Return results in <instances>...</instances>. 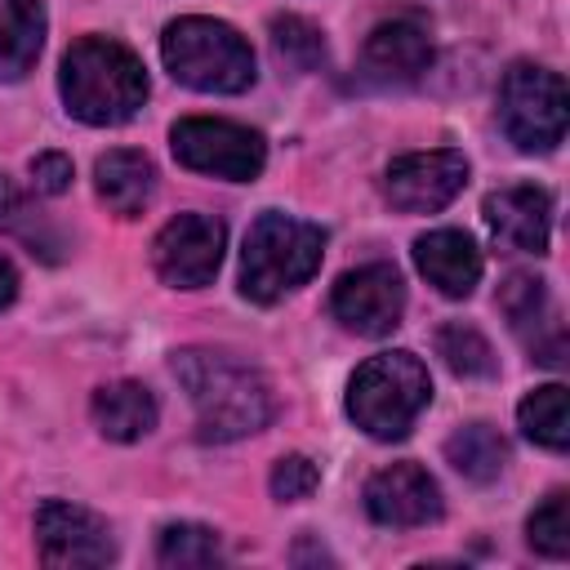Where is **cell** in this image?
I'll return each mask as SVG.
<instances>
[{
	"label": "cell",
	"instance_id": "obj_1",
	"mask_svg": "<svg viewBox=\"0 0 570 570\" xmlns=\"http://www.w3.org/2000/svg\"><path fill=\"white\" fill-rule=\"evenodd\" d=\"M174 379L196 405V436L205 445H227L254 436L272 423L276 396L272 383L249 365L214 347H183L174 352Z\"/></svg>",
	"mask_w": 570,
	"mask_h": 570
},
{
	"label": "cell",
	"instance_id": "obj_2",
	"mask_svg": "<svg viewBox=\"0 0 570 570\" xmlns=\"http://www.w3.org/2000/svg\"><path fill=\"white\" fill-rule=\"evenodd\" d=\"M58 94L67 102V116L85 125H125L147 102V71L142 58L111 40V36H80L58 67Z\"/></svg>",
	"mask_w": 570,
	"mask_h": 570
},
{
	"label": "cell",
	"instance_id": "obj_3",
	"mask_svg": "<svg viewBox=\"0 0 570 570\" xmlns=\"http://www.w3.org/2000/svg\"><path fill=\"white\" fill-rule=\"evenodd\" d=\"M325 258V232L307 218L267 209L249 223L245 249H240V294L249 303H276L289 289L307 285L321 272Z\"/></svg>",
	"mask_w": 570,
	"mask_h": 570
},
{
	"label": "cell",
	"instance_id": "obj_4",
	"mask_svg": "<svg viewBox=\"0 0 570 570\" xmlns=\"http://www.w3.org/2000/svg\"><path fill=\"white\" fill-rule=\"evenodd\" d=\"M160 58L169 76L196 94H245L254 85V49L249 40L218 18H174L160 31Z\"/></svg>",
	"mask_w": 570,
	"mask_h": 570
},
{
	"label": "cell",
	"instance_id": "obj_5",
	"mask_svg": "<svg viewBox=\"0 0 570 570\" xmlns=\"http://www.w3.org/2000/svg\"><path fill=\"white\" fill-rule=\"evenodd\" d=\"M432 401V374L414 352H379L347 379V419L374 441H401Z\"/></svg>",
	"mask_w": 570,
	"mask_h": 570
},
{
	"label": "cell",
	"instance_id": "obj_6",
	"mask_svg": "<svg viewBox=\"0 0 570 570\" xmlns=\"http://www.w3.org/2000/svg\"><path fill=\"white\" fill-rule=\"evenodd\" d=\"M499 125L525 156L557 151L566 138V80L539 62H512L499 80Z\"/></svg>",
	"mask_w": 570,
	"mask_h": 570
},
{
	"label": "cell",
	"instance_id": "obj_7",
	"mask_svg": "<svg viewBox=\"0 0 570 570\" xmlns=\"http://www.w3.org/2000/svg\"><path fill=\"white\" fill-rule=\"evenodd\" d=\"M174 160L196 174H214L227 183H254L267 165V142L258 129L214 116H187L169 129Z\"/></svg>",
	"mask_w": 570,
	"mask_h": 570
},
{
	"label": "cell",
	"instance_id": "obj_8",
	"mask_svg": "<svg viewBox=\"0 0 570 570\" xmlns=\"http://www.w3.org/2000/svg\"><path fill=\"white\" fill-rule=\"evenodd\" d=\"M227 249V227L214 214H178L151 240L156 276L174 289H200L218 276Z\"/></svg>",
	"mask_w": 570,
	"mask_h": 570
},
{
	"label": "cell",
	"instance_id": "obj_9",
	"mask_svg": "<svg viewBox=\"0 0 570 570\" xmlns=\"http://www.w3.org/2000/svg\"><path fill=\"white\" fill-rule=\"evenodd\" d=\"M330 312L343 330L365 334V338H383L401 325L405 312V281L392 263H365L352 267L334 281L330 294Z\"/></svg>",
	"mask_w": 570,
	"mask_h": 570
},
{
	"label": "cell",
	"instance_id": "obj_10",
	"mask_svg": "<svg viewBox=\"0 0 570 570\" xmlns=\"http://www.w3.org/2000/svg\"><path fill=\"white\" fill-rule=\"evenodd\" d=\"M36 548L45 566L58 570H80V566H107L116 561V539L111 525L67 499H45L36 508Z\"/></svg>",
	"mask_w": 570,
	"mask_h": 570
},
{
	"label": "cell",
	"instance_id": "obj_11",
	"mask_svg": "<svg viewBox=\"0 0 570 570\" xmlns=\"http://www.w3.org/2000/svg\"><path fill=\"white\" fill-rule=\"evenodd\" d=\"M468 183V156L454 147L436 151H405L383 174V196L401 214H436L445 209Z\"/></svg>",
	"mask_w": 570,
	"mask_h": 570
},
{
	"label": "cell",
	"instance_id": "obj_12",
	"mask_svg": "<svg viewBox=\"0 0 570 570\" xmlns=\"http://www.w3.org/2000/svg\"><path fill=\"white\" fill-rule=\"evenodd\" d=\"M365 512L379 525L392 530H419L441 521L445 503H441V485L428 468L419 463H387L365 481Z\"/></svg>",
	"mask_w": 570,
	"mask_h": 570
},
{
	"label": "cell",
	"instance_id": "obj_13",
	"mask_svg": "<svg viewBox=\"0 0 570 570\" xmlns=\"http://www.w3.org/2000/svg\"><path fill=\"white\" fill-rule=\"evenodd\" d=\"M499 312L508 316L512 334L530 347V361L539 365H561L566 361V334L557 325L552 298H548V281L534 272H512L499 285Z\"/></svg>",
	"mask_w": 570,
	"mask_h": 570
},
{
	"label": "cell",
	"instance_id": "obj_14",
	"mask_svg": "<svg viewBox=\"0 0 570 570\" xmlns=\"http://www.w3.org/2000/svg\"><path fill=\"white\" fill-rule=\"evenodd\" d=\"M485 227L499 249L548 254L552 240V196L534 183H512L485 196Z\"/></svg>",
	"mask_w": 570,
	"mask_h": 570
},
{
	"label": "cell",
	"instance_id": "obj_15",
	"mask_svg": "<svg viewBox=\"0 0 570 570\" xmlns=\"http://www.w3.org/2000/svg\"><path fill=\"white\" fill-rule=\"evenodd\" d=\"M436 49H432V36L419 18H392V22H379L370 36H365V49H361V67L370 80L379 85H405V80H419L428 67H432Z\"/></svg>",
	"mask_w": 570,
	"mask_h": 570
},
{
	"label": "cell",
	"instance_id": "obj_16",
	"mask_svg": "<svg viewBox=\"0 0 570 570\" xmlns=\"http://www.w3.org/2000/svg\"><path fill=\"white\" fill-rule=\"evenodd\" d=\"M414 267L423 272V281L445 294V298H468L481 281V249L468 232L459 227H436V232H423L414 240Z\"/></svg>",
	"mask_w": 570,
	"mask_h": 570
},
{
	"label": "cell",
	"instance_id": "obj_17",
	"mask_svg": "<svg viewBox=\"0 0 570 570\" xmlns=\"http://www.w3.org/2000/svg\"><path fill=\"white\" fill-rule=\"evenodd\" d=\"M94 187H98V200L111 214L138 218L147 209L151 191H156V165L134 147H111L94 165Z\"/></svg>",
	"mask_w": 570,
	"mask_h": 570
},
{
	"label": "cell",
	"instance_id": "obj_18",
	"mask_svg": "<svg viewBox=\"0 0 570 570\" xmlns=\"http://www.w3.org/2000/svg\"><path fill=\"white\" fill-rule=\"evenodd\" d=\"M89 414H94V428L107 436V441H142L156 419H160V405L151 396V387L134 383V379H116V383H102L89 401Z\"/></svg>",
	"mask_w": 570,
	"mask_h": 570
},
{
	"label": "cell",
	"instance_id": "obj_19",
	"mask_svg": "<svg viewBox=\"0 0 570 570\" xmlns=\"http://www.w3.org/2000/svg\"><path fill=\"white\" fill-rule=\"evenodd\" d=\"M45 22L40 0H0V80H22L36 67Z\"/></svg>",
	"mask_w": 570,
	"mask_h": 570
},
{
	"label": "cell",
	"instance_id": "obj_20",
	"mask_svg": "<svg viewBox=\"0 0 570 570\" xmlns=\"http://www.w3.org/2000/svg\"><path fill=\"white\" fill-rule=\"evenodd\" d=\"M445 459L459 476H468L476 485H490L508 468V441L490 423H463L445 436Z\"/></svg>",
	"mask_w": 570,
	"mask_h": 570
},
{
	"label": "cell",
	"instance_id": "obj_21",
	"mask_svg": "<svg viewBox=\"0 0 570 570\" xmlns=\"http://www.w3.org/2000/svg\"><path fill=\"white\" fill-rule=\"evenodd\" d=\"M517 423L521 432L543 445V450H566L570 445V405H566V387L561 383H543L534 387L521 405H517Z\"/></svg>",
	"mask_w": 570,
	"mask_h": 570
},
{
	"label": "cell",
	"instance_id": "obj_22",
	"mask_svg": "<svg viewBox=\"0 0 570 570\" xmlns=\"http://www.w3.org/2000/svg\"><path fill=\"white\" fill-rule=\"evenodd\" d=\"M156 561L169 570H200V566H218L223 561V539L209 525L196 521H169L156 534Z\"/></svg>",
	"mask_w": 570,
	"mask_h": 570
},
{
	"label": "cell",
	"instance_id": "obj_23",
	"mask_svg": "<svg viewBox=\"0 0 570 570\" xmlns=\"http://www.w3.org/2000/svg\"><path fill=\"white\" fill-rule=\"evenodd\" d=\"M436 356L459 379H494V370H499L490 338L468 321H445L436 330Z\"/></svg>",
	"mask_w": 570,
	"mask_h": 570
},
{
	"label": "cell",
	"instance_id": "obj_24",
	"mask_svg": "<svg viewBox=\"0 0 570 570\" xmlns=\"http://www.w3.org/2000/svg\"><path fill=\"white\" fill-rule=\"evenodd\" d=\"M272 49L289 71H321L330 49L316 22L298 18V13H276L272 18Z\"/></svg>",
	"mask_w": 570,
	"mask_h": 570
},
{
	"label": "cell",
	"instance_id": "obj_25",
	"mask_svg": "<svg viewBox=\"0 0 570 570\" xmlns=\"http://www.w3.org/2000/svg\"><path fill=\"white\" fill-rule=\"evenodd\" d=\"M525 534H530V548L539 557H570V494L566 490H552L525 521Z\"/></svg>",
	"mask_w": 570,
	"mask_h": 570
},
{
	"label": "cell",
	"instance_id": "obj_26",
	"mask_svg": "<svg viewBox=\"0 0 570 570\" xmlns=\"http://www.w3.org/2000/svg\"><path fill=\"white\" fill-rule=\"evenodd\" d=\"M0 232H13V236H22V240L31 245V254L40 249L49 263L58 258V254H53V249H58V245H53V236L40 227L36 209H31V205H27V196L13 187V178H9V174H0Z\"/></svg>",
	"mask_w": 570,
	"mask_h": 570
},
{
	"label": "cell",
	"instance_id": "obj_27",
	"mask_svg": "<svg viewBox=\"0 0 570 570\" xmlns=\"http://www.w3.org/2000/svg\"><path fill=\"white\" fill-rule=\"evenodd\" d=\"M267 485H272V499L298 503V499H307V494L321 485V468H316L307 454H281V459L272 463Z\"/></svg>",
	"mask_w": 570,
	"mask_h": 570
},
{
	"label": "cell",
	"instance_id": "obj_28",
	"mask_svg": "<svg viewBox=\"0 0 570 570\" xmlns=\"http://www.w3.org/2000/svg\"><path fill=\"white\" fill-rule=\"evenodd\" d=\"M27 174H31V187H36L40 196H62V191H71V178H76L71 156H62V151H40V156H31Z\"/></svg>",
	"mask_w": 570,
	"mask_h": 570
},
{
	"label": "cell",
	"instance_id": "obj_29",
	"mask_svg": "<svg viewBox=\"0 0 570 570\" xmlns=\"http://www.w3.org/2000/svg\"><path fill=\"white\" fill-rule=\"evenodd\" d=\"M13 298H18V267L0 254V312H4Z\"/></svg>",
	"mask_w": 570,
	"mask_h": 570
},
{
	"label": "cell",
	"instance_id": "obj_30",
	"mask_svg": "<svg viewBox=\"0 0 570 570\" xmlns=\"http://www.w3.org/2000/svg\"><path fill=\"white\" fill-rule=\"evenodd\" d=\"M289 557H294V561H298V566H307V561H316V566H321V561H334V557H330V552H325V548H312V539H298V543H294V552H289Z\"/></svg>",
	"mask_w": 570,
	"mask_h": 570
}]
</instances>
